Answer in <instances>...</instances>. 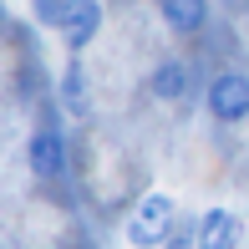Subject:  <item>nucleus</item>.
Segmentation results:
<instances>
[{"label": "nucleus", "instance_id": "f257e3e1", "mask_svg": "<svg viewBox=\"0 0 249 249\" xmlns=\"http://www.w3.org/2000/svg\"><path fill=\"white\" fill-rule=\"evenodd\" d=\"M168 224H173V198L153 194V198H142L138 213L127 219V239L138 244V249H153V244L168 239Z\"/></svg>", "mask_w": 249, "mask_h": 249}, {"label": "nucleus", "instance_id": "f03ea898", "mask_svg": "<svg viewBox=\"0 0 249 249\" xmlns=\"http://www.w3.org/2000/svg\"><path fill=\"white\" fill-rule=\"evenodd\" d=\"M209 112L219 122H244L249 117V76L244 71H219L209 87Z\"/></svg>", "mask_w": 249, "mask_h": 249}, {"label": "nucleus", "instance_id": "7ed1b4c3", "mask_svg": "<svg viewBox=\"0 0 249 249\" xmlns=\"http://www.w3.org/2000/svg\"><path fill=\"white\" fill-rule=\"evenodd\" d=\"M239 239H244V224L229 209H209L198 219V249H239Z\"/></svg>", "mask_w": 249, "mask_h": 249}, {"label": "nucleus", "instance_id": "20e7f679", "mask_svg": "<svg viewBox=\"0 0 249 249\" xmlns=\"http://www.w3.org/2000/svg\"><path fill=\"white\" fill-rule=\"evenodd\" d=\"M26 163H31V173L56 178V173L66 168V142L56 138V132H36V138L26 142Z\"/></svg>", "mask_w": 249, "mask_h": 249}, {"label": "nucleus", "instance_id": "39448f33", "mask_svg": "<svg viewBox=\"0 0 249 249\" xmlns=\"http://www.w3.org/2000/svg\"><path fill=\"white\" fill-rule=\"evenodd\" d=\"M97 26H102V5H92V0H76L71 16H66V46L82 51L87 41L97 36Z\"/></svg>", "mask_w": 249, "mask_h": 249}, {"label": "nucleus", "instance_id": "423d86ee", "mask_svg": "<svg viewBox=\"0 0 249 249\" xmlns=\"http://www.w3.org/2000/svg\"><path fill=\"white\" fill-rule=\"evenodd\" d=\"M203 16H209V0H163V20L183 36H194L203 26Z\"/></svg>", "mask_w": 249, "mask_h": 249}, {"label": "nucleus", "instance_id": "0eeeda50", "mask_svg": "<svg viewBox=\"0 0 249 249\" xmlns=\"http://www.w3.org/2000/svg\"><path fill=\"white\" fill-rule=\"evenodd\" d=\"M188 92V71H183V61H163L153 71V97H163V102H178Z\"/></svg>", "mask_w": 249, "mask_h": 249}, {"label": "nucleus", "instance_id": "6e6552de", "mask_svg": "<svg viewBox=\"0 0 249 249\" xmlns=\"http://www.w3.org/2000/svg\"><path fill=\"white\" fill-rule=\"evenodd\" d=\"M61 97H66V107H76V112H87V92H82V71H66V82H61Z\"/></svg>", "mask_w": 249, "mask_h": 249}]
</instances>
